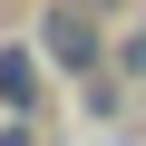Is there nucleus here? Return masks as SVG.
Wrapping results in <instances>:
<instances>
[{
	"label": "nucleus",
	"mask_w": 146,
	"mask_h": 146,
	"mask_svg": "<svg viewBox=\"0 0 146 146\" xmlns=\"http://www.w3.org/2000/svg\"><path fill=\"white\" fill-rule=\"evenodd\" d=\"M39 49H49V68H68V78H88V68L107 58V39H98V20L78 10V0H49L39 10Z\"/></svg>",
	"instance_id": "f257e3e1"
},
{
	"label": "nucleus",
	"mask_w": 146,
	"mask_h": 146,
	"mask_svg": "<svg viewBox=\"0 0 146 146\" xmlns=\"http://www.w3.org/2000/svg\"><path fill=\"white\" fill-rule=\"evenodd\" d=\"M0 98H10V117L39 107V68H29V49H0Z\"/></svg>",
	"instance_id": "f03ea898"
},
{
	"label": "nucleus",
	"mask_w": 146,
	"mask_h": 146,
	"mask_svg": "<svg viewBox=\"0 0 146 146\" xmlns=\"http://www.w3.org/2000/svg\"><path fill=\"white\" fill-rule=\"evenodd\" d=\"M0 146H29V127H0Z\"/></svg>",
	"instance_id": "7ed1b4c3"
}]
</instances>
